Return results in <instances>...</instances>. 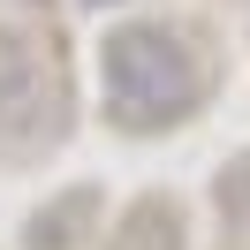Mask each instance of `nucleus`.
<instances>
[{
    "mask_svg": "<svg viewBox=\"0 0 250 250\" xmlns=\"http://www.w3.org/2000/svg\"><path fill=\"white\" fill-rule=\"evenodd\" d=\"M99 76H106L114 122H129V129L182 122V114L197 106V61H189V46L167 23H129V31H114L106 53H99Z\"/></svg>",
    "mask_w": 250,
    "mask_h": 250,
    "instance_id": "1",
    "label": "nucleus"
},
{
    "mask_svg": "<svg viewBox=\"0 0 250 250\" xmlns=\"http://www.w3.org/2000/svg\"><path fill=\"white\" fill-rule=\"evenodd\" d=\"M61 129V83L31 31H0V144H38Z\"/></svg>",
    "mask_w": 250,
    "mask_h": 250,
    "instance_id": "2",
    "label": "nucleus"
},
{
    "mask_svg": "<svg viewBox=\"0 0 250 250\" xmlns=\"http://www.w3.org/2000/svg\"><path fill=\"white\" fill-rule=\"evenodd\" d=\"M114 250H174V212L144 205V212L129 220V235H114Z\"/></svg>",
    "mask_w": 250,
    "mask_h": 250,
    "instance_id": "3",
    "label": "nucleus"
}]
</instances>
